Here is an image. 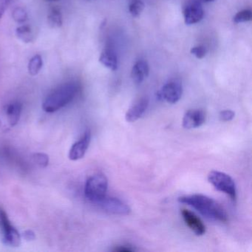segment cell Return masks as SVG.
<instances>
[{
    "label": "cell",
    "mask_w": 252,
    "mask_h": 252,
    "mask_svg": "<svg viewBox=\"0 0 252 252\" xmlns=\"http://www.w3.org/2000/svg\"><path fill=\"white\" fill-rule=\"evenodd\" d=\"M35 163L42 168L46 167L49 163V157L45 153H36L33 156Z\"/></svg>",
    "instance_id": "7402d4cb"
},
{
    "label": "cell",
    "mask_w": 252,
    "mask_h": 252,
    "mask_svg": "<svg viewBox=\"0 0 252 252\" xmlns=\"http://www.w3.org/2000/svg\"><path fill=\"white\" fill-rule=\"evenodd\" d=\"M148 106V98L146 97L140 98L136 102L134 103L126 112V115H125L126 122H130V123L136 122L144 115Z\"/></svg>",
    "instance_id": "7c38bea8"
},
{
    "label": "cell",
    "mask_w": 252,
    "mask_h": 252,
    "mask_svg": "<svg viewBox=\"0 0 252 252\" xmlns=\"http://www.w3.org/2000/svg\"><path fill=\"white\" fill-rule=\"evenodd\" d=\"M114 252H134L135 251V249H132L131 246H118V247H116V249H114Z\"/></svg>",
    "instance_id": "4316f807"
},
{
    "label": "cell",
    "mask_w": 252,
    "mask_h": 252,
    "mask_svg": "<svg viewBox=\"0 0 252 252\" xmlns=\"http://www.w3.org/2000/svg\"><path fill=\"white\" fill-rule=\"evenodd\" d=\"M178 201L189 205L202 215L212 220L226 222L227 215L222 206L215 200L203 194H192L178 198Z\"/></svg>",
    "instance_id": "6da1fadb"
},
{
    "label": "cell",
    "mask_w": 252,
    "mask_h": 252,
    "mask_svg": "<svg viewBox=\"0 0 252 252\" xmlns=\"http://www.w3.org/2000/svg\"><path fill=\"white\" fill-rule=\"evenodd\" d=\"M78 91L79 86L75 82L64 84L47 97L42 104V109L47 113L58 111L72 101Z\"/></svg>",
    "instance_id": "7a4b0ae2"
},
{
    "label": "cell",
    "mask_w": 252,
    "mask_h": 252,
    "mask_svg": "<svg viewBox=\"0 0 252 252\" xmlns=\"http://www.w3.org/2000/svg\"><path fill=\"white\" fill-rule=\"evenodd\" d=\"M48 23L54 29L61 27L63 25V16L58 8H54L51 10L48 16Z\"/></svg>",
    "instance_id": "2e32d148"
},
{
    "label": "cell",
    "mask_w": 252,
    "mask_h": 252,
    "mask_svg": "<svg viewBox=\"0 0 252 252\" xmlns=\"http://www.w3.org/2000/svg\"><path fill=\"white\" fill-rule=\"evenodd\" d=\"M42 66H43V61L41 56L35 55L29 61V66H28L29 73L32 76H36L42 70Z\"/></svg>",
    "instance_id": "ac0fdd59"
},
{
    "label": "cell",
    "mask_w": 252,
    "mask_h": 252,
    "mask_svg": "<svg viewBox=\"0 0 252 252\" xmlns=\"http://www.w3.org/2000/svg\"><path fill=\"white\" fill-rule=\"evenodd\" d=\"M23 236L27 241H32V240H34L35 238H36L34 232L32 231V230H27V231H24Z\"/></svg>",
    "instance_id": "484cf974"
},
{
    "label": "cell",
    "mask_w": 252,
    "mask_h": 252,
    "mask_svg": "<svg viewBox=\"0 0 252 252\" xmlns=\"http://www.w3.org/2000/svg\"><path fill=\"white\" fill-rule=\"evenodd\" d=\"M11 2L12 0H0V19L2 18L4 12Z\"/></svg>",
    "instance_id": "d4e9b609"
},
{
    "label": "cell",
    "mask_w": 252,
    "mask_h": 252,
    "mask_svg": "<svg viewBox=\"0 0 252 252\" xmlns=\"http://www.w3.org/2000/svg\"><path fill=\"white\" fill-rule=\"evenodd\" d=\"M91 132L88 129L85 131L82 138L72 146L69 153V158L71 160H78L85 156L91 144Z\"/></svg>",
    "instance_id": "9c48e42d"
},
{
    "label": "cell",
    "mask_w": 252,
    "mask_h": 252,
    "mask_svg": "<svg viewBox=\"0 0 252 252\" xmlns=\"http://www.w3.org/2000/svg\"><path fill=\"white\" fill-rule=\"evenodd\" d=\"M0 229L2 232V242L6 246L18 247L21 243V236L11 225L6 212L0 208Z\"/></svg>",
    "instance_id": "5b68a950"
},
{
    "label": "cell",
    "mask_w": 252,
    "mask_h": 252,
    "mask_svg": "<svg viewBox=\"0 0 252 252\" xmlns=\"http://www.w3.org/2000/svg\"><path fill=\"white\" fill-rule=\"evenodd\" d=\"M206 114L202 110H190L184 115L183 126L185 129H191L202 126L206 122Z\"/></svg>",
    "instance_id": "30bf717a"
},
{
    "label": "cell",
    "mask_w": 252,
    "mask_h": 252,
    "mask_svg": "<svg viewBox=\"0 0 252 252\" xmlns=\"http://www.w3.org/2000/svg\"><path fill=\"white\" fill-rule=\"evenodd\" d=\"M203 1L205 2H214V1H215V0H203Z\"/></svg>",
    "instance_id": "f1b7e54d"
},
{
    "label": "cell",
    "mask_w": 252,
    "mask_h": 252,
    "mask_svg": "<svg viewBox=\"0 0 252 252\" xmlns=\"http://www.w3.org/2000/svg\"><path fill=\"white\" fill-rule=\"evenodd\" d=\"M183 94L182 84L179 80H172L165 84L160 91H158L159 100L169 104H175L181 99Z\"/></svg>",
    "instance_id": "8992f818"
},
{
    "label": "cell",
    "mask_w": 252,
    "mask_h": 252,
    "mask_svg": "<svg viewBox=\"0 0 252 252\" xmlns=\"http://www.w3.org/2000/svg\"><path fill=\"white\" fill-rule=\"evenodd\" d=\"M190 52L196 58L198 59V60H201V59L204 58L206 57V54H207V49L203 45H199V46L194 47V48H191Z\"/></svg>",
    "instance_id": "603a6c76"
},
{
    "label": "cell",
    "mask_w": 252,
    "mask_h": 252,
    "mask_svg": "<svg viewBox=\"0 0 252 252\" xmlns=\"http://www.w3.org/2000/svg\"><path fill=\"white\" fill-rule=\"evenodd\" d=\"M45 2H57V1H59V0H45Z\"/></svg>",
    "instance_id": "83f0119b"
},
{
    "label": "cell",
    "mask_w": 252,
    "mask_h": 252,
    "mask_svg": "<svg viewBox=\"0 0 252 252\" xmlns=\"http://www.w3.org/2000/svg\"><path fill=\"white\" fill-rule=\"evenodd\" d=\"M144 9V3L141 0H132L129 4V12L133 17L141 15Z\"/></svg>",
    "instance_id": "d6986e66"
},
{
    "label": "cell",
    "mask_w": 252,
    "mask_h": 252,
    "mask_svg": "<svg viewBox=\"0 0 252 252\" xmlns=\"http://www.w3.org/2000/svg\"><path fill=\"white\" fill-rule=\"evenodd\" d=\"M252 19V11L249 9H246L237 13L233 17V22L236 24H239V23H247L251 21Z\"/></svg>",
    "instance_id": "ffe728a7"
},
{
    "label": "cell",
    "mask_w": 252,
    "mask_h": 252,
    "mask_svg": "<svg viewBox=\"0 0 252 252\" xmlns=\"http://www.w3.org/2000/svg\"><path fill=\"white\" fill-rule=\"evenodd\" d=\"M16 34L25 43H29L33 41V32L29 26H22L17 28Z\"/></svg>",
    "instance_id": "e0dca14e"
},
{
    "label": "cell",
    "mask_w": 252,
    "mask_h": 252,
    "mask_svg": "<svg viewBox=\"0 0 252 252\" xmlns=\"http://www.w3.org/2000/svg\"><path fill=\"white\" fill-rule=\"evenodd\" d=\"M204 15L203 6L197 0L189 2L184 11V21L186 25L191 26L201 21Z\"/></svg>",
    "instance_id": "ba28073f"
},
{
    "label": "cell",
    "mask_w": 252,
    "mask_h": 252,
    "mask_svg": "<svg viewBox=\"0 0 252 252\" xmlns=\"http://www.w3.org/2000/svg\"><path fill=\"white\" fill-rule=\"evenodd\" d=\"M12 17L14 21L17 23H24L28 20L27 11L25 8L17 7L13 11Z\"/></svg>",
    "instance_id": "44dd1931"
},
{
    "label": "cell",
    "mask_w": 252,
    "mask_h": 252,
    "mask_svg": "<svg viewBox=\"0 0 252 252\" xmlns=\"http://www.w3.org/2000/svg\"><path fill=\"white\" fill-rule=\"evenodd\" d=\"M208 181L218 191L225 193L230 198L235 201L237 190L234 180L224 172L212 171L208 175Z\"/></svg>",
    "instance_id": "277c9868"
},
{
    "label": "cell",
    "mask_w": 252,
    "mask_h": 252,
    "mask_svg": "<svg viewBox=\"0 0 252 252\" xmlns=\"http://www.w3.org/2000/svg\"><path fill=\"white\" fill-rule=\"evenodd\" d=\"M184 222L187 224V226L197 236H202L206 233V226L203 224V221L194 215L193 212L183 209L181 212Z\"/></svg>",
    "instance_id": "8fae6325"
},
{
    "label": "cell",
    "mask_w": 252,
    "mask_h": 252,
    "mask_svg": "<svg viewBox=\"0 0 252 252\" xmlns=\"http://www.w3.org/2000/svg\"><path fill=\"white\" fill-rule=\"evenodd\" d=\"M150 73V67L148 63L145 60H139L137 62L131 71V78L133 82L137 85H140L147 78Z\"/></svg>",
    "instance_id": "4fadbf2b"
},
{
    "label": "cell",
    "mask_w": 252,
    "mask_h": 252,
    "mask_svg": "<svg viewBox=\"0 0 252 252\" xmlns=\"http://www.w3.org/2000/svg\"><path fill=\"white\" fill-rule=\"evenodd\" d=\"M99 62L104 67L113 70V71L117 70L118 64H119L117 55L113 50L110 49V48L104 49L101 52L99 57Z\"/></svg>",
    "instance_id": "5bb4252c"
},
{
    "label": "cell",
    "mask_w": 252,
    "mask_h": 252,
    "mask_svg": "<svg viewBox=\"0 0 252 252\" xmlns=\"http://www.w3.org/2000/svg\"><path fill=\"white\" fill-rule=\"evenodd\" d=\"M234 116H235V113L232 110H225L220 113L219 118L221 121H223V122H229L234 119Z\"/></svg>",
    "instance_id": "cb8c5ba5"
},
{
    "label": "cell",
    "mask_w": 252,
    "mask_h": 252,
    "mask_svg": "<svg viewBox=\"0 0 252 252\" xmlns=\"http://www.w3.org/2000/svg\"><path fill=\"white\" fill-rule=\"evenodd\" d=\"M104 212L112 215H127L130 213L131 209L125 202L120 199L107 195L96 203Z\"/></svg>",
    "instance_id": "52a82bcc"
},
{
    "label": "cell",
    "mask_w": 252,
    "mask_h": 252,
    "mask_svg": "<svg viewBox=\"0 0 252 252\" xmlns=\"http://www.w3.org/2000/svg\"><path fill=\"white\" fill-rule=\"evenodd\" d=\"M23 106L19 102H14L8 105L6 108V116L8 123L11 126L17 125L21 116Z\"/></svg>",
    "instance_id": "9a60e30c"
},
{
    "label": "cell",
    "mask_w": 252,
    "mask_h": 252,
    "mask_svg": "<svg viewBox=\"0 0 252 252\" xmlns=\"http://www.w3.org/2000/svg\"><path fill=\"white\" fill-rule=\"evenodd\" d=\"M108 182L105 175L96 174L88 178L85 187V194L87 198L97 203L104 198L107 191Z\"/></svg>",
    "instance_id": "3957f363"
}]
</instances>
